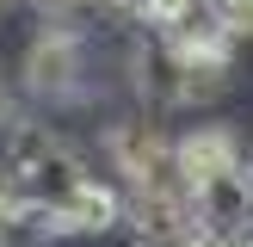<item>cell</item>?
I'll return each mask as SVG.
<instances>
[{
  "instance_id": "2",
  "label": "cell",
  "mask_w": 253,
  "mask_h": 247,
  "mask_svg": "<svg viewBox=\"0 0 253 247\" xmlns=\"http://www.w3.org/2000/svg\"><path fill=\"white\" fill-rule=\"evenodd\" d=\"M241 142H235L222 124H198L192 136H179L173 142V173L185 179V192L192 185H204V179H216V173H229V167H241Z\"/></svg>"
},
{
  "instance_id": "5",
  "label": "cell",
  "mask_w": 253,
  "mask_h": 247,
  "mask_svg": "<svg viewBox=\"0 0 253 247\" xmlns=\"http://www.w3.org/2000/svg\"><path fill=\"white\" fill-rule=\"evenodd\" d=\"M247 173H253V155H247Z\"/></svg>"
},
{
  "instance_id": "3",
  "label": "cell",
  "mask_w": 253,
  "mask_h": 247,
  "mask_svg": "<svg viewBox=\"0 0 253 247\" xmlns=\"http://www.w3.org/2000/svg\"><path fill=\"white\" fill-rule=\"evenodd\" d=\"M99 6H111V12H130V19H148V25H161L179 0H99Z\"/></svg>"
},
{
  "instance_id": "6",
  "label": "cell",
  "mask_w": 253,
  "mask_h": 247,
  "mask_svg": "<svg viewBox=\"0 0 253 247\" xmlns=\"http://www.w3.org/2000/svg\"><path fill=\"white\" fill-rule=\"evenodd\" d=\"M0 6H6V0H0Z\"/></svg>"
},
{
  "instance_id": "1",
  "label": "cell",
  "mask_w": 253,
  "mask_h": 247,
  "mask_svg": "<svg viewBox=\"0 0 253 247\" xmlns=\"http://www.w3.org/2000/svg\"><path fill=\"white\" fill-rule=\"evenodd\" d=\"M192 229L222 241V247L253 241V173H247V161L204 179V185H192Z\"/></svg>"
},
{
  "instance_id": "4",
  "label": "cell",
  "mask_w": 253,
  "mask_h": 247,
  "mask_svg": "<svg viewBox=\"0 0 253 247\" xmlns=\"http://www.w3.org/2000/svg\"><path fill=\"white\" fill-rule=\"evenodd\" d=\"M179 247H222V241H210V235H198V229H192V235H185Z\"/></svg>"
}]
</instances>
